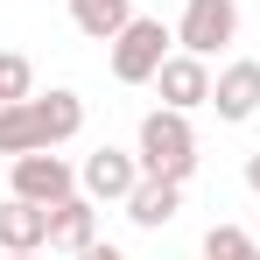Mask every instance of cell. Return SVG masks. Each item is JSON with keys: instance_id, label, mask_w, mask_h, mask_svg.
<instances>
[{"instance_id": "obj_2", "label": "cell", "mask_w": 260, "mask_h": 260, "mask_svg": "<svg viewBox=\"0 0 260 260\" xmlns=\"http://www.w3.org/2000/svg\"><path fill=\"white\" fill-rule=\"evenodd\" d=\"M169 43H176V28H162L155 14H134L127 28L113 36V78L120 85H155V71L176 56Z\"/></svg>"}, {"instance_id": "obj_13", "label": "cell", "mask_w": 260, "mask_h": 260, "mask_svg": "<svg viewBox=\"0 0 260 260\" xmlns=\"http://www.w3.org/2000/svg\"><path fill=\"white\" fill-rule=\"evenodd\" d=\"M36 148H43V134H36V106H28V99L0 106V155L14 162V155H36Z\"/></svg>"}, {"instance_id": "obj_3", "label": "cell", "mask_w": 260, "mask_h": 260, "mask_svg": "<svg viewBox=\"0 0 260 260\" xmlns=\"http://www.w3.org/2000/svg\"><path fill=\"white\" fill-rule=\"evenodd\" d=\"M7 190L56 211L63 197H78V169H71L56 148H36V155H14V162H7Z\"/></svg>"}, {"instance_id": "obj_15", "label": "cell", "mask_w": 260, "mask_h": 260, "mask_svg": "<svg viewBox=\"0 0 260 260\" xmlns=\"http://www.w3.org/2000/svg\"><path fill=\"white\" fill-rule=\"evenodd\" d=\"M14 99H36V63L21 49H0V106H14Z\"/></svg>"}, {"instance_id": "obj_1", "label": "cell", "mask_w": 260, "mask_h": 260, "mask_svg": "<svg viewBox=\"0 0 260 260\" xmlns=\"http://www.w3.org/2000/svg\"><path fill=\"white\" fill-rule=\"evenodd\" d=\"M134 155H141V176L190 183V169H197V134H190V113H176V106H155V113L141 120V141H134Z\"/></svg>"}, {"instance_id": "obj_6", "label": "cell", "mask_w": 260, "mask_h": 260, "mask_svg": "<svg viewBox=\"0 0 260 260\" xmlns=\"http://www.w3.org/2000/svg\"><path fill=\"white\" fill-rule=\"evenodd\" d=\"M211 113L225 120V127H246L260 113V63L253 56H239V63H225L211 78Z\"/></svg>"}, {"instance_id": "obj_12", "label": "cell", "mask_w": 260, "mask_h": 260, "mask_svg": "<svg viewBox=\"0 0 260 260\" xmlns=\"http://www.w3.org/2000/svg\"><path fill=\"white\" fill-rule=\"evenodd\" d=\"M71 21H78V36H91V43H113L134 21V0H71Z\"/></svg>"}, {"instance_id": "obj_10", "label": "cell", "mask_w": 260, "mask_h": 260, "mask_svg": "<svg viewBox=\"0 0 260 260\" xmlns=\"http://www.w3.org/2000/svg\"><path fill=\"white\" fill-rule=\"evenodd\" d=\"M176 211H183V183H169V176H141V183H134L127 218L141 225V232H162Z\"/></svg>"}, {"instance_id": "obj_19", "label": "cell", "mask_w": 260, "mask_h": 260, "mask_svg": "<svg viewBox=\"0 0 260 260\" xmlns=\"http://www.w3.org/2000/svg\"><path fill=\"white\" fill-rule=\"evenodd\" d=\"M0 197H7V176H0Z\"/></svg>"}, {"instance_id": "obj_18", "label": "cell", "mask_w": 260, "mask_h": 260, "mask_svg": "<svg viewBox=\"0 0 260 260\" xmlns=\"http://www.w3.org/2000/svg\"><path fill=\"white\" fill-rule=\"evenodd\" d=\"M7 260H36V253H7Z\"/></svg>"}, {"instance_id": "obj_7", "label": "cell", "mask_w": 260, "mask_h": 260, "mask_svg": "<svg viewBox=\"0 0 260 260\" xmlns=\"http://www.w3.org/2000/svg\"><path fill=\"white\" fill-rule=\"evenodd\" d=\"M155 91H162V106H176V113H197V106H211V63L190 56V49H176L169 63L155 71Z\"/></svg>"}, {"instance_id": "obj_14", "label": "cell", "mask_w": 260, "mask_h": 260, "mask_svg": "<svg viewBox=\"0 0 260 260\" xmlns=\"http://www.w3.org/2000/svg\"><path fill=\"white\" fill-rule=\"evenodd\" d=\"M204 260H260V239L246 225H232V218H218L211 232H204Z\"/></svg>"}, {"instance_id": "obj_11", "label": "cell", "mask_w": 260, "mask_h": 260, "mask_svg": "<svg viewBox=\"0 0 260 260\" xmlns=\"http://www.w3.org/2000/svg\"><path fill=\"white\" fill-rule=\"evenodd\" d=\"M28 106H36V134H43V148H63L71 134H85V99H78V91H36Z\"/></svg>"}, {"instance_id": "obj_16", "label": "cell", "mask_w": 260, "mask_h": 260, "mask_svg": "<svg viewBox=\"0 0 260 260\" xmlns=\"http://www.w3.org/2000/svg\"><path fill=\"white\" fill-rule=\"evenodd\" d=\"M71 260H127V253H120V246H106V239H91L85 253H71Z\"/></svg>"}, {"instance_id": "obj_17", "label": "cell", "mask_w": 260, "mask_h": 260, "mask_svg": "<svg viewBox=\"0 0 260 260\" xmlns=\"http://www.w3.org/2000/svg\"><path fill=\"white\" fill-rule=\"evenodd\" d=\"M246 190L260 197V155H246Z\"/></svg>"}, {"instance_id": "obj_5", "label": "cell", "mask_w": 260, "mask_h": 260, "mask_svg": "<svg viewBox=\"0 0 260 260\" xmlns=\"http://www.w3.org/2000/svg\"><path fill=\"white\" fill-rule=\"evenodd\" d=\"M134 183H141V155H127V148H91L78 169V190L91 204H127Z\"/></svg>"}, {"instance_id": "obj_8", "label": "cell", "mask_w": 260, "mask_h": 260, "mask_svg": "<svg viewBox=\"0 0 260 260\" xmlns=\"http://www.w3.org/2000/svg\"><path fill=\"white\" fill-rule=\"evenodd\" d=\"M49 246V204H28V197H0V253H36Z\"/></svg>"}, {"instance_id": "obj_9", "label": "cell", "mask_w": 260, "mask_h": 260, "mask_svg": "<svg viewBox=\"0 0 260 260\" xmlns=\"http://www.w3.org/2000/svg\"><path fill=\"white\" fill-rule=\"evenodd\" d=\"M91 239H99V204L78 190V197H63V204L49 211V246H56V253H85Z\"/></svg>"}, {"instance_id": "obj_4", "label": "cell", "mask_w": 260, "mask_h": 260, "mask_svg": "<svg viewBox=\"0 0 260 260\" xmlns=\"http://www.w3.org/2000/svg\"><path fill=\"white\" fill-rule=\"evenodd\" d=\"M176 43L190 49V56H204V63H211L225 43H239V0H183Z\"/></svg>"}]
</instances>
